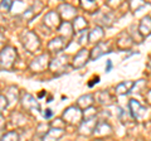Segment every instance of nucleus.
<instances>
[{
	"label": "nucleus",
	"instance_id": "1",
	"mask_svg": "<svg viewBox=\"0 0 151 141\" xmlns=\"http://www.w3.org/2000/svg\"><path fill=\"white\" fill-rule=\"evenodd\" d=\"M5 107H6V100L3 96H0V112L5 109Z\"/></svg>",
	"mask_w": 151,
	"mask_h": 141
},
{
	"label": "nucleus",
	"instance_id": "2",
	"mask_svg": "<svg viewBox=\"0 0 151 141\" xmlns=\"http://www.w3.org/2000/svg\"><path fill=\"white\" fill-rule=\"evenodd\" d=\"M112 68V62L111 60H107V68H106V72H110Z\"/></svg>",
	"mask_w": 151,
	"mask_h": 141
},
{
	"label": "nucleus",
	"instance_id": "3",
	"mask_svg": "<svg viewBox=\"0 0 151 141\" xmlns=\"http://www.w3.org/2000/svg\"><path fill=\"white\" fill-rule=\"evenodd\" d=\"M44 116H45V119H49V117L52 116V110H47L45 114H44Z\"/></svg>",
	"mask_w": 151,
	"mask_h": 141
},
{
	"label": "nucleus",
	"instance_id": "4",
	"mask_svg": "<svg viewBox=\"0 0 151 141\" xmlns=\"http://www.w3.org/2000/svg\"><path fill=\"white\" fill-rule=\"evenodd\" d=\"M4 127V124H3V117L0 116V129H3Z\"/></svg>",
	"mask_w": 151,
	"mask_h": 141
}]
</instances>
